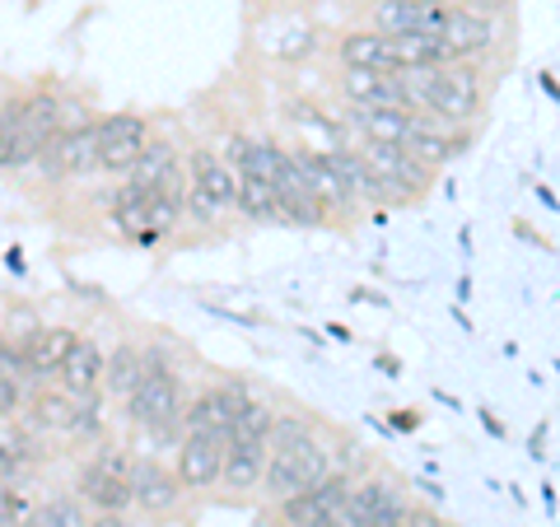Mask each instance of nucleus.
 Here are the masks:
<instances>
[{"instance_id":"nucleus-1","label":"nucleus","mask_w":560,"mask_h":527,"mask_svg":"<svg viewBox=\"0 0 560 527\" xmlns=\"http://www.w3.org/2000/svg\"><path fill=\"white\" fill-rule=\"evenodd\" d=\"M178 415H183L178 374L168 368L164 350H140V383L127 397V420L136 430L164 438V434L178 430Z\"/></svg>"},{"instance_id":"nucleus-2","label":"nucleus","mask_w":560,"mask_h":527,"mask_svg":"<svg viewBox=\"0 0 560 527\" xmlns=\"http://www.w3.org/2000/svg\"><path fill=\"white\" fill-rule=\"evenodd\" d=\"M331 471V448L318 434H300L290 444H271L267 448V467H261V490L271 500H285L294 490H313Z\"/></svg>"},{"instance_id":"nucleus-3","label":"nucleus","mask_w":560,"mask_h":527,"mask_svg":"<svg viewBox=\"0 0 560 527\" xmlns=\"http://www.w3.org/2000/svg\"><path fill=\"white\" fill-rule=\"evenodd\" d=\"M425 113L448 121V127H467L471 117L486 113V80L471 61H448L434 70V84L425 94Z\"/></svg>"},{"instance_id":"nucleus-4","label":"nucleus","mask_w":560,"mask_h":527,"mask_svg":"<svg viewBox=\"0 0 560 527\" xmlns=\"http://www.w3.org/2000/svg\"><path fill=\"white\" fill-rule=\"evenodd\" d=\"M360 160L374 168V178L383 183V191H388V201H393V206H411V201H420V197L430 191L434 168H430V164H420L411 150H401V145H378V140H364Z\"/></svg>"},{"instance_id":"nucleus-5","label":"nucleus","mask_w":560,"mask_h":527,"mask_svg":"<svg viewBox=\"0 0 560 527\" xmlns=\"http://www.w3.org/2000/svg\"><path fill=\"white\" fill-rule=\"evenodd\" d=\"M127 462L131 458H121V453H113V448H103L98 458L80 471V481H75V490H80V500L84 504H94L98 514H127L131 508V485H127Z\"/></svg>"},{"instance_id":"nucleus-6","label":"nucleus","mask_w":560,"mask_h":527,"mask_svg":"<svg viewBox=\"0 0 560 527\" xmlns=\"http://www.w3.org/2000/svg\"><path fill=\"white\" fill-rule=\"evenodd\" d=\"M98 131V168L103 173H131L140 145L150 140V121L140 113H108L94 121Z\"/></svg>"},{"instance_id":"nucleus-7","label":"nucleus","mask_w":560,"mask_h":527,"mask_svg":"<svg viewBox=\"0 0 560 527\" xmlns=\"http://www.w3.org/2000/svg\"><path fill=\"white\" fill-rule=\"evenodd\" d=\"M224 438L230 434H215V430H187L183 434V448H178V485L201 495L220 481V462H224Z\"/></svg>"},{"instance_id":"nucleus-8","label":"nucleus","mask_w":560,"mask_h":527,"mask_svg":"<svg viewBox=\"0 0 560 527\" xmlns=\"http://www.w3.org/2000/svg\"><path fill=\"white\" fill-rule=\"evenodd\" d=\"M495 14H477L467 5H448L444 10V24H440V43L448 47L453 61H471L481 57V51L495 47Z\"/></svg>"},{"instance_id":"nucleus-9","label":"nucleus","mask_w":560,"mask_h":527,"mask_svg":"<svg viewBox=\"0 0 560 527\" xmlns=\"http://www.w3.org/2000/svg\"><path fill=\"white\" fill-rule=\"evenodd\" d=\"M127 485H131V504H140L145 514H173L187 495V490L178 485V477H173L168 467H160L154 458L127 462Z\"/></svg>"},{"instance_id":"nucleus-10","label":"nucleus","mask_w":560,"mask_h":527,"mask_svg":"<svg viewBox=\"0 0 560 527\" xmlns=\"http://www.w3.org/2000/svg\"><path fill=\"white\" fill-rule=\"evenodd\" d=\"M253 393H248V383H220V388H210V393H201V397H191L187 407H183V415H178V425L183 430H215V434H230V420H234V411L248 401Z\"/></svg>"},{"instance_id":"nucleus-11","label":"nucleus","mask_w":560,"mask_h":527,"mask_svg":"<svg viewBox=\"0 0 560 527\" xmlns=\"http://www.w3.org/2000/svg\"><path fill=\"white\" fill-rule=\"evenodd\" d=\"M444 10H448V0H378L370 10V20L388 38H397V33H440Z\"/></svg>"},{"instance_id":"nucleus-12","label":"nucleus","mask_w":560,"mask_h":527,"mask_svg":"<svg viewBox=\"0 0 560 527\" xmlns=\"http://www.w3.org/2000/svg\"><path fill=\"white\" fill-rule=\"evenodd\" d=\"M290 154V164H294V173H300V183H304V191L308 197H318L323 201V210L327 215H355V201L341 191V183H337V173L327 168V160L318 150H285Z\"/></svg>"},{"instance_id":"nucleus-13","label":"nucleus","mask_w":560,"mask_h":527,"mask_svg":"<svg viewBox=\"0 0 560 527\" xmlns=\"http://www.w3.org/2000/svg\"><path fill=\"white\" fill-rule=\"evenodd\" d=\"M323 160H327V168H331V173H337L341 191H346V197L355 201V206H393V201H388V191H383V183L374 178V168L364 164L355 150L331 145V150L323 154Z\"/></svg>"},{"instance_id":"nucleus-14","label":"nucleus","mask_w":560,"mask_h":527,"mask_svg":"<svg viewBox=\"0 0 560 527\" xmlns=\"http://www.w3.org/2000/svg\"><path fill=\"white\" fill-rule=\"evenodd\" d=\"M337 90L350 108H401L393 70H346L337 75Z\"/></svg>"},{"instance_id":"nucleus-15","label":"nucleus","mask_w":560,"mask_h":527,"mask_svg":"<svg viewBox=\"0 0 560 527\" xmlns=\"http://www.w3.org/2000/svg\"><path fill=\"white\" fill-rule=\"evenodd\" d=\"M261 467H267V444L257 438H224V462H220V481L230 485L234 495H248L261 485Z\"/></svg>"},{"instance_id":"nucleus-16","label":"nucleus","mask_w":560,"mask_h":527,"mask_svg":"<svg viewBox=\"0 0 560 527\" xmlns=\"http://www.w3.org/2000/svg\"><path fill=\"white\" fill-rule=\"evenodd\" d=\"M234 168V178H257L267 183L280 173V164H285V150L276 145V140H248V136H234L230 140V160H224Z\"/></svg>"},{"instance_id":"nucleus-17","label":"nucleus","mask_w":560,"mask_h":527,"mask_svg":"<svg viewBox=\"0 0 560 527\" xmlns=\"http://www.w3.org/2000/svg\"><path fill=\"white\" fill-rule=\"evenodd\" d=\"M187 183H191V187H201L220 210H234V168L224 164L215 150L197 145V150L187 154Z\"/></svg>"},{"instance_id":"nucleus-18","label":"nucleus","mask_w":560,"mask_h":527,"mask_svg":"<svg viewBox=\"0 0 560 527\" xmlns=\"http://www.w3.org/2000/svg\"><path fill=\"white\" fill-rule=\"evenodd\" d=\"M61 388L70 397H90L98 393V383H103V350L90 341V337H75L66 350V360H61Z\"/></svg>"},{"instance_id":"nucleus-19","label":"nucleus","mask_w":560,"mask_h":527,"mask_svg":"<svg viewBox=\"0 0 560 527\" xmlns=\"http://www.w3.org/2000/svg\"><path fill=\"white\" fill-rule=\"evenodd\" d=\"M337 57L346 70H397L393 61V38L378 28H355L337 43Z\"/></svg>"},{"instance_id":"nucleus-20","label":"nucleus","mask_w":560,"mask_h":527,"mask_svg":"<svg viewBox=\"0 0 560 527\" xmlns=\"http://www.w3.org/2000/svg\"><path fill=\"white\" fill-rule=\"evenodd\" d=\"M341 113L364 140H378V145H401V140H407V127H411L407 108H350L346 103Z\"/></svg>"},{"instance_id":"nucleus-21","label":"nucleus","mask_w":560,"mask_h":527,"mask_svg":"<svg viewBox=\"0 0 560 527\" xmlns=\"http://www.w3.org/2000/svg\"><path fill=\"white\" fill-rule=\"evenodd\" d=\"M57 164H61V178H80V173H94L98 168V131L94 121H80L57 136Z\"/></svg>"},{"instance_id":"nucleus-22","label":"nucleus","mask_w":560,"mask_h":527,"mask_svg":"<svg viewBox=\"0 0 560 527\" xmlns=\"http://www.w3.org/2000/svg\"><path fill=\"white\" fill-rule=\"evenodd\" d=\"M70 341H75V331L70 327H38L33 337L24 341V360H28V374L33 378H51L61 368V360H66V350H70Z\"/></svg>"},{"instance_id":"nucleus-23","label":"nucleus","mask_w":560,"mask_h":527,"mask_svg":"<svg viewBox=\"0 0 560 527\" xmlns=\"http://www.w3.org/2000/svg\"><path fill=\"white\" fill-rule=\"evenodd\" d=\"M145 197L150 187H136V183H121L113 191V224L121 234H127L131 243H154L160 234L150 230V215H145Z\"/></svg>"},{"instance_id":"nucleus-24","label":"nucleus","mask_w":560,"mask_h":527,"mask_svg":"<svg viewBox=\"0 0 560 527\" xmlns=\"http://www.w3.org/2000/svg\"><path fill=\"white\" fill-rule=\"evenodd\" d=\"M140 383V350L131 341H121L108 360H103V383H98V393H108V397H121L127 401L131 388Z\"/></svg>"},{"instance_id":"nucleus-25","label":"nucleus","mask_w":560,"mask_h":527,"mask_svg":"<svg viewBox=\"0 0 560 527\" xmlns=\"http://www.w3.org/2000/svg\"><path fill=\"white\" fill-rule=\"evenodd\" d=\"M393 61L397 66H448V47L440 33H397L393 38Z\"/></svg>"},{"instance_id":"nucleus-26","label":"nucleus","mask_w":560,"mask_h":527,"mask_svg":"<svg viewBox=\"0 0 560 527\" xmlns=\"http://www.w3.org/2000/svg\"><path fill=\"white\" fill-rule=\"evenodd\" d=\"M178 164V150H173V140H145L140 145V154H136V164H131V173H127V183H136V187H154L164 178V173Z\"/></svg>"},{"instance_id":"nucleus-27","label":"nucleus","mask_w":560,"mask_h":527,"mask_svg":"<svg viewBox=\"0 0 560 527\" xmlns=\"http://www.w3.org/2000/svg\"><path fill=\"white\" fill-rule=\"evenodd\" d=\"M70 420H75V397H70L66 388H43L38 397H33V425L38 430H61L70 434Z\"/></svg>"},{"instance_id":"nucleus-28","label":"nucleus","mask_w":560,"mask_h":527,"mask_svg":"<svg viewBox=\"0 0 560 527\" xmlns=\"http://www.w3.org/2000/svg\"><path fill=\"white\" fill-rule=\"evenodd\" d=\"M234 210H243V215L257 220V224L280 220L271 187H267V183H257V178H234Z\"/></svg>"},{"instance_id":"nucleus-29","label":"nucleus","mask_w":560,"mask_h":527,"mask_svg":"<svg viewBox=\"0 0 560 527\" xmlns=\"http://www.w3.org/2000/svg\"><path fill=\"white\" fill-rule=\"evenodd\" d=\"M271 420H276V411L267 407V401H243V407L234 411V420H230V438H257V444H267V434H271Z\"/></svg>"},{"instance_id":"nucleus-30","label":"nucleus","mask_w":560,"mask_h":527,"mask_svg":"<svg viewBox=\"0 0 560 527\" xmlns=\"http://www.w3.org/2000/svg\"><path fill=\"white\" fill-rule=\"evenodd\" d=\"M70 434H80V438H98L103 434V393L75 397V420H70Z\"/></svg>"},{"instance_id":"nucleus-31","label":"nucleus","mask_w":560,"mask_h":527,"mask_svg":"<svg viewBox=\"0 0 560 527\" xmlns=\"http://www.w3.org/2000/svg\"><path fill=\"white\" fill-rule=\"evenodd\" d=\"M24 514H28V500H24L14 485L0 481V527H20Z\"/></svg>"},{"instance_id":"nucleus-32","label":"nucleus","mask_w":560,"mask_h":527,"mask_svg":"<svg viewBox=\"0 0 560 527\" xmlns=\"http://www.w3.org/2000/svg\"><path fill=\"white\" fill-rule=\"evenodd\" d=\"M24 397H28L24 383L0 378V415H20V411H24Z\"/></svg>"},{"instance_id":"nucleus-33","label":"nucleus","mask_w":560,"mask_h":527,"mask_svg":"<svg viewBox=\"0 0 560 527\" xmlns=\"http://www.w3.org/2000/svg\"><path fill=\"white\" fill-rule=\"evenodd\" d=\"M393 430H401V434L420 430V411H411V407H407V411H397V415H393Z\"/></svg>"},{"instance_id":"nucleus-34","label":"nucleus","mask_w":560,"mask_h":527,"mask_svg":"<svg viewBox=\"0 0 560 527\" xmlns=\"http://www.w3.org/2000/svg\"><path fill=\"white\" fill-rule=\"evenodd\" d=\"M463 5L477 14H500V10H510V0H463Z\"/></svg>"},{"instance_id":"nucleus-35","label":"nucleus","mask_w":560,"mask_h":527,"mask_svg":"<svg viewBox=\"0 0 560 527\" xmlns=\"http://www.w3.org/2000/svg\"><path fill=\"white\" fill-rule=\"evenodd\" d=\"M84 527H131V518L127 514H94Z\"/></svg>"},{"instance_id":"nucleus-36","label":"nucleus","mask_w":560,"mask_h":527,"mask_svg":"<svg viewBox=\"0 0 560 527\" xmlns=\"http://www.w3.org/2000/svg\"><path fill=\"white\" fill-rule=\"evenodd\" d=\"M528 453H533L537 462L547 458V425H537V430H533V438H528Z\"/></svg>"},{"instance_id":"nucleus-37","label":"nucleus","mask_w":560,"mask_h":527,"mask_svg":"<svg viewBox=\"0 0 560 527\" xmlns=\"http://www.w3.org/2000/svg\"><path fill=\"white\" fill-rule=\"evenodd\" d=\"M374 364H378V368H383V374H388V378H397V374H401V360H397V355H378Z\"/></svg>"},{"instance_id":"nucleus-38","label":"nucleus","mask_w":560,"mask_h":527,"mask_svg":"<svg viewBox=\"0 0 560 527\" xmlns=\"http://www.w3.org/2000/svg\"><path fill=\"white\" fill-rule=\"evenodd\" d=\"M477 415H481V425H486L490 434H495V438H504V425H500V420H495V415H490V411H477Z\"/></svg>"},{"instance_id":"nucleus-39","label":"nucleus","mask_w":560,"mask_h":527,"mask_svg":"<svg viewBox=\"0 0 560 527\" xmlns=\"http://www.w3.org/2000/svg\"><path fill=\"white\" fill-rule=\"evenodd\" d=\"M327 337H331V341H355V337H350V331H346L341 323H327Z\"/></svg>"},{"instance_id":"nucleus-40","label":"nucleus","mask_w":560,"mask_h":527,"mask_svg":"<svg viewBox=\"0 0 560 527\" xmlns=\"http://www.w3.org/2000/svg\"><path fill=\"white\" fill-rule=\"evenodd\" d=\"M5 267H10V271H24V253L10 248V253H5Z\"/></svg>"},{"instance_id":"nucleus-41","label":"nucleus","mask_w":560,"mask_h":527,"mask_svg":"<svg viewBox=\"0 0 560 527\" xmlns=\"http://www.w3.org/2000/svg\"><path fill=\"white\" fill-rule=\"evenodd\" d=\"M313 527H346V523H341V514H323V518L313 523Z\"/></svg>"},{"instance_id":"nucleus-42","label":"nucleus","mask_w":560,"mask_h":527,"mask_svg":"<svg viewBox=\"0 0 560 527\" xmlns=\"http://www.w3.org/2000/svg\"><path fill=\"white\" fill-rule=\"evenodd\" d=\"M0 346H5V327H0Z\"/></svg>"}]
</instances>
